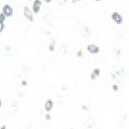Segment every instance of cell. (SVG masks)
<instances>
[{
	"mask_svg": "<svg viewBox=\"0 0 129 129\" xmlns=\"http://www.w3.org/2000/svg\"><path fill=\"white\" fill-rule=\"evenodd\" d=\"M7 16L3 14V13H0V33L2 32L3 30H4V28H5V19Z\"/></svg>",
	"mask_w": 129,
	"mask_h": 129,
	"instance_id": "cell-6",
	"label": "cell"
},
{
	"mask_svg": "<svg viewBox=\"0 0 129 129\" xmlns=\"http://www.w3.org/2000/svg\"><path fill=\"white\" fill-rule=\"evenodd\" d=\"M62 1H63V2H64V3H67V1H68V0H62Z\"/></svg>",
	"mask_w": 129,
	"mask_h": 129,
	"instance_id": "cell-15",
	"label": "cell"
},
{
	"mask_svg": "<svg viewBox=\"0 0 129 129\" xmlns=\"http://www.w3.org/2000/svg\"><path fill=\"white\" fill-rule=\"evenodd\" d=\"M44 2H46V3H50L51 2V0H43Z\"/></svg>",
	"mask_w": 129,
	"mask_h": 129,
	"instance_id": "cell-14",
	"label": "cell"
},
{
	"mask_svg": "<svg viewBox=\"0 0 129 129\" xmlns=\"http://www.w3.org/2000/svg\"><path fill=\"white\" fill-rule=\"evenodd\" d=\"M52 108H53V101L51 99H48L45 103V110L49 113L52 110Z\"/></svg>",
	"mask_w": 129,
	"mask_h": 129,
	"instance_id": "cell-7",
	"label": "cell"
},
{
	"mask_svg": "<svg viewBox=\"0 0 129 129\" xmlns=\"http://www.w3.org/2000/svg\"><path fill=\"white\" fill-rule=\"evenodd\" d=\"M34 14H38L39 12L41 11L42 8V0H34V2L32 3V7H31Z\"/></svg>",
	"mask_w": 129,
	"mask_h": 129,
	"instance_id": "cell-3",
	"label": "cell"
},
{
	"mask_svg": "<svg viewBox=\"0 0 129 129\" xmlns=\"http://www.w3.org/2000/svg\"><path fill=\"white\" fill-rule=\"evenodd\" d=\"M45 119H46V120H50V119H51V116L48 115V114H47V115H45Z\"/></svg>",
	"mask_w": 129,
	"mask_h": 129,
	"instance_id": "cell-10",
	"label": "cell"
},
{
	"mask_svg": "<svg viewBox=\"0 0 129 129\" xmlns=\"http://www.w3.org/2000/svg\"><path fill=\"white\" fill-rule=\"evenodd\" d=\"M54 49H55V41H52L51 44L49 45V50L50 51H54Z\"/></svg>",
	"mask_w": 129,
	"mask_h": 129,
	"instance_id": "cell-9",
	"label": "cell"
},
{
	"mask_svg": "<svg viewBox=\"0 0 129 129\" xmlns=\"http://www.w3.org/2000/svg\"><path fill=\"white\" fill-rule=\"evenodd\" d=\"M82 55H83V52H82L81 50H79V51H77V56H78V57H81Z\"/></svg>",
	"mask_w": 129,
	"mask_h": 129,
	"instance_id": "cell-12",
	"label": "cell"
},
{
	"mask_svg": "<svg viewBox=\"0 0 129 129\" xmlns=\"http://www.w3.org/2000/svg\"><path fill=\"white\" fill-rule=\"evenodd\" d=\"M100 75V70L99 69H94V70H92V73H91V80H94L96 77H98V76Z\"/></svg>",
	"mask_w": 129,
	"mask_h": 129,
	"instance_id": "cell-8",
	"label": "cell"
},
{
	"mask_svg": "<svg viewBox=\"0 0 129 129\" xmlns=\"http://www.w3.org/2000/svg\"><path fill=\"white\" fill-rule=\"evenodd\" d=\"M76 1H80V0H76Z\"/></svg>",
	"mask_w": 129,
	"mask_h": 129,
	"instance_id": "cell-18",
	"label": "cell"
},
{
	"mask_svg": "<svg viewBox=\"0 0 129 129\" xmlns=\"http://www.w3.org/2000/svg\"><path fill=\"white\" fill-rule=\"evenodd\" d=\"M27 84H28L27 82H25V81H22V85H23V86H27Z\"/></svg>",
	"mask_w": 129,
	"mask_h": 129,
	"instance_id": "cell-13",
	"label": "cell"
},
{
	"mask_svg": "<svg viewBox=\"0 0 129 129\" xmlns=\"http://www.w3.org/2000/svg\"><path fill=\"white\" fill-rule=\"evenodd\" d=\"M0 107H1V100H0Z\"/></svg>",
	"mask_w": 129,
	"mask_h": 129,
	"instance_id": "cell-17",
	"label": "cell"
},
{
	"mask_svg": "<svg viewBox=\"0 0 129 129\" xmlns=\"http://www.w3.org/2000/svg\"><path fill=\"white\" fill-rule=\"evenodd\" d=\"M87 50L91 54H97L99 52V46H97L95 44H89L87 46Z\"/></svg>",
	"mask_w": 129,
	"mask_h": 129,
	"instance_id": "cell-5",
	"label": "cell"
},
{
	"mask_svg": "<svg viewBox=\"0 0 129 129\" xmlns=\"http://www.w3.org/2000/svg\"><path fill=\"white\" fill-rule=\"evenodd\" d=\"M113 89H114V91H118V85H116V84H115V85H113Z\"/></svg>",
	"mask_w": 129,
	"mask_h": 129,
	"instance_id": "cell-11",
	"label": "cell"
},
{
	"mask_svg": "<svg viewBox=\"0 0 129 129\" xmlns=\"http://www.w3.org/2000/svg\"><path fill=\"white\" fill-rule=\"evenodd\" d=\"M111 18L113 19V21H115L118 25L123 22V17H122V16L120 14L117 13V12H114L113 14L111 15Z\"/></svg>",
	"mask_w": 129,
	"mask_h": 129,
	"instance_id": "cell-2",
	"label": "cell"
},
{
	"mask_svg": "<svg viewBox=\"0 0 129 129\" xmlns=\"http://www.w3.org/2000/svg\"><path fill=\"white\" fill-rule=\"evenodd\" d=\"M1 129H5V127H4V126H3V127H1Z\"/></svg>",
	"mask_w": 129,
	"mask_h": 129,
	"instance_id": "cell-16",
	"label": "cell"
},
{
	"mask_svg": "<svg viewBox=\"0 0 129 129\" xmlns=\"http://www.w3.org/2000/svg\"><path fill=\"white\" fill-rule=\"evenodd\" d=\"M2 13H3L7 17H11V16H13V15H14V9H13V7H12L11 5L5 4V5L3 6V11H2Z\"/></svg>",
	"mask_w": 129,
	"mask_h": 129,
	"instance_id": "cell-1",
	"label": "cell"
},
{
	"mask_svg": "<svg viewBox=\"0 0 129 129\" xmlns=\"http://www.w3.org/2000/svg\"><path fill=\"white\" fill-rule=\"evenodd\" d=\"M96 1H100V0H96Z\"/></svg>",
	"mask_w": 129,
	"mask_h": 129,
	"instance_id": "cell-19",
	"label": "cell"
},
{
	"mask_svg": "<svg viewBox=\"0 0 129 129\" xmlns=\"http://www.w3.org/2000/svg\"><path fill=\"white\" fill-rule=\"evenodd\" d=\"M23 15L26 17L29 21H34V16H33V11L28 8V7H24L23 8Z\"/></svg>",
	"mask_w": 129,
	"mask_h": 129,
	"instance_id": "cell-4",
	"label": "cell"
}]
</instances>
